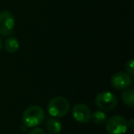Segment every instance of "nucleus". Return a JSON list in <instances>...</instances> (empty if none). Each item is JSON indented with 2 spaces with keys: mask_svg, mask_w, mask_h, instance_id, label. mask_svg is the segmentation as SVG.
Segmentation results:
<instances>
[{
  "mask_svg": "<svg viewBox=\"0 0 134 134\" xmlns=\"http://www.w3.org/2000/svg\"><path fill=\"white\" fill-rule=\"evenodd\" d=\"M45 113L41 107L33 105L30 106L24 110L22 114V121L26 127L35 128L44 120Z\"/></svg>",
  "mask_w": 134,
  "mask_h": 134,
  "instance_id": "nucleus-1",
  "label": "nucleus"
},
{
  "mask_svg": "<svg viewBox=\"0 0 134 134\" xmlns=\"http://www.w3.org/2000/svg\"><path fill=\"white\" fill-rule=\"evenodd\" d=\"M48 112L54 118L64 117L70 109V102L63 97H55L52 98L47 107Z\"/></svg>",
  "mask_w": 134,
  "mask_h": 134,
  "instance_id": "nucleus-2",
  "label": "nucleus"
},
{
  "mask_svg": "<svg viewBox=\"0 0 134 134\" xmlns=\"http://www.w3.org/2000/svg\"><path fill=\"white\" fill-rule=\"evenodd\" d=\"M106 130L109 134H124L128 130V122L120 115H115L106 121Z\"/></svg>",
  "mask_w": 134,
  "mask_h": 134,
  "instance_id": "nucleus-3",
  "label": "nucleus"
},
{
  "mask_svg": "<svg viewBox=\"0 0 134 134\" xmlns=\"http://www.w3.org/2000/svg\"><path fill=\"white\" fill-rule=\"evenodd\" d=\"M95 104L103 111H110L117 107L118 98L111 92H101L96 97Z\"/></svg>",
  "mask_w": 134,
  "mask_h": 134,
  "instance_id": "nucleus-4",
  "label": "nucleus"
},
{
  "mask_svg": "<svg viewBox=\"0 0 134 134\" xmlns=\"http://www.w3.org/2000/svg\"><path fill=\"white\" fill-rule=\"evenodd\" d=\"M15 18L11 12L3 10L0 12V35L9 36L14 32Z\"/></svg>",
  "mask_w": 134,
  "mask_h": 134,
  "instance_id": "nucleus-5",
  "label": "nucleus"
},
{
  "mask_svg": "<svg viewBox=\"0 0 134 134\" xmlns=\"http://www.w3.org/2000/svg\"><path fill=\"white\" fill-rule=\"evenodd\" d=\"M131 83V76L124 72H117L110 79V84L116 89H126L130 86Z\"/></svg>",
  "mask_w": 134,
  "mask_h": 134,
  "instance_id": "nucleus-6",
  "label": "nucleus"
},
{
  "mask_svg": "<svg viewBox=\"0 0 134 134\" xmlns=\"http://www.w3.org/2000/svg\"><path fill=\"white\" fill-rule=\"evenodd\" d=\"M72 113H73L74 119L80 123H87L91 119L90 108H88V106L83 103H79L74 106Z\"/></svg>",
  "mask_w": 134,
  "mask_h": 134,
  "instance_id": "nucleus-7",
  "label": "nucleus"
},
{
  "mask_svg": "<svg viewBox=\"0 0 134 134\" xmlns=\"http://www.w3.org/2000/svg\"><path fill=\"white\" fill-rule=\"evenodd\" d=\"M46 129L50 134H58L62 130V123L56 119H50L46 122Z\"/></svg>",
  "mask_w": 134,
  "mask_h": 134,
  "instance_id": "nucleus-8",
  "label": "nucleus"
},
{
  "mask_svg": "<svg viewBox=\"0 0 134 134\" xmlns=\"http://www.w3.org/2000/svg\"><path fill=\"white\" fill-rule=\"evenodd\" d=\"M4 48L9 53H15L19 48V42L15 37H8L4 42Z\"/></svg>",
  "mask_w": 134,
  "mask_h": 134,
  "instance_id": "nucleus-9",
  "label": "nucleus"
},
{
  "mask_svg": "<svg viewBox=\"0 0 134 134\" xmlns=\"http://www.w3.org/2000/svg\"><path fill=\"white\" fill-rule=\"evenodd\" d=\"M121 99L127 106L132 107L134 106V89L133 88H126L121 94Z\"/></svg>",
  "mask_w": 134,
  "mask_h": 134,
  "instance_id": "nucleus-10",
  "label": "nucleus"
},
{
  "mask_svg": "<svg viewBox=\"0 0 134 134\" xmlns=\"http://www.w3.org/2000/svg\"><path fill=\"white\" fill-rule=\"evenodd\" d=\"M91 119L96 124L101 125V124H104L107 121V115L103 111L97 110L93 114H91Z\"/></svg>",
  "mask_w": 134,
  "mask_h": 134,
  "instance_id": "nucleus-11",
  "label": "nucleus"
},
{
  "mask_svg": "<svg viewBox=\"0 0 134 134\" xmlns=\"http://www.w3.org/2000/svg\"><path fill=\"white\" fill-rule=\"evenodd\" d=\"M133 63H134V61L132 59H130V61L127 62L126 65H125V67H126L127 74H128L129 75H130L131 77L134 75V66H133Z\"/></svg>",
  "mask_w": 134,
  "mask_h": 134,
  "instance_id": "nucleus-12",
  "label": "nucleus"
},
{
  "mask_svg": "<svg viewBox=\"0 0 134 134\" xmlns=\"http://www.w3.org/2000/svg\"><path fill=\"white\" fill-rule=\"evenodd\" d=\"M29 134H46L45 131L42 130V129H40V128H35V129H32Z\"/></svg>",
  "mask_w": 134,
  "mask_h": 134,
  "instance_id": "nucleus-13",
  "label": "nucleus"
},
{
  "mask_svg": "<svg viewBox=\"0 0 134 134\" xmlns=\"http://www.w3.org/2000/svg\"><path fill=\"white\" fill-rule=\"evenodd\" d=\"M128 128H130V130H133L134 129V119H130V121L128 122Z\"/></svg>",
  "mask_w": 134,
  "mask_h": 134,
  "instance_id": "nucleus-14",
  "label": "nucleus"
},
{
  "mask_svg": "<svg viewBox=\"0 0 134 134\" xmlns=\"http://www.w3.org/2000/svg\"><path fill=\"white\" fill-rule=\"evenodd\" d=\"M2 47H3V42H2V39L0 37V51L2 50Z\"/></svg>",
  "mask_w": 134,
  "mask_h": 134,
  "instance_id": "nucleus-15",
  "label": "nucleus"
}]
</instances>
